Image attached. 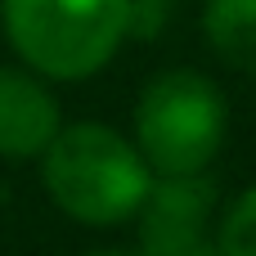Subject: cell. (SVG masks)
Wrapping results in <instances>:
<instances>
[{
    "instance_id": "10",
    "label": "cell",
    "mask_w": 256,
    "mask_h": 256,
    "mask_svg": "<svg viewBox=\"0 0 256 256\" xmlns=\"http://www.w3.org/2000/svg\"><path fill=\"white\" fill-rule=\"evenodd\" d=\"M86 256H144V252H86Z\"/></svg>"
},
{
    "instance_id": "6",
    "label": "cell",
    "mask_w": 256,
    "mask_h": 256,
    "mask_svg": "<svg viewBox=\"0 0 256 256\" xmlns=\"http://www.w3.org/2000/svg\"><path fill=\"white\" fill-rule=\"evenodd\" d=\"M202 32L230 68L256 76V0H207Z\"/></svg>"
},
{
    "instance_id": "1",
    "label": "cell",
    "mask_w": 256,
    "mask_h": 256,
    "mask_svg": "<svg viewBox=\"0 0 256 256\" xmlns=\"http://www.w3.org/2000/svg\"><path fill=\"white\" fill-rule=\"evenodd\" d=\"M40 180L58 202V212H68L72 220L117 225L140 212L153 184V166L112 126L76 122L58 126V135L40 153Z\"/></svg>"
},
{
    "instance_id": "5",
    "label": "cell",
    "mask_w": 256,
    "mask_h": 256,
    "mask_svg": "<svg viewBox=\"0 0 256 256\" xmlns=\"http://www.w3.org/2000/svg\"><path fill=\"white\" fill-rule=\"evenodd\" d=\"M58 135V99L27 72L0 68V158H40Z\"/></svg>"
},
{
    "instance_id": "3",
    "label": "cell",
    "mask_w": 256,
    "mask_h": 256,
    "mask_svg": "<svg viewBox=\"0 0 256 256\" xmlns=\"http://www.w3.org/2000/svg\"><path fill=\"white\" fill-rule=\"evenodd\" d=\"M0 9L14 50L54 81L99 72L126 36L122 0H0Z\"/></svg>"
},
{
    "instance_id": "9",
    "label": "cell",
    "mask_w": 256,
    "mask_h": 256,
    "mask_svg": "<svg viewBox=\"0 0 256 256\" xmlns=\"http://www.w3.org/2000/svg\"><path fill=\"white\" fill-rule=\"evenodd\" d=\"M171 256H225V252H220V243L202 238V243H194V248H184V252H171Z\"/></svg>"
},
{
    "instance_id": "7",
    "label": "cell",
    "mask_w": 256,
    "mask_h": 256,
    "mask_svg": "<svg viewBox=\"0 0 256 256\" xmlns=\"http://www.w3.org/2000/svg\"><path fill=\"white\" fill-rule=\"evenodd\" d=\"M216 243H220L225 256H256V184L230 207Z\"/></svg>"
},
{
    "instance_id": "4",
    "label": "cell",
    "mask_w": 256,
    "mask_h": 256,
    "mask_svg": "<svg viewBox=\"0 0 256 256\" xmlns=\"http://www.w3.org/2000/svg\"><path fill=\"white\" fill-rule=\"evenodd\" d=\"M216 189L202 171L194 176H162V184H148L140 202V248L144 256H171L207 238Z\"/></svg>"
},
{
    "instance_id": "2",
    "label": "cell",
    "mask_w": 256,
    "mask_h": 256,
    "mask_svg": "<svg viewBox=\"0 0 256 256\" xmlns=\"http://www.w3.org/2000/svg\"><path fill=\"white\" fill-rule=\"evenodd\" d=\"M225 94L189 68L153 76L135 104V148L158 176L207 171L225 144Z\"/></svg>"
},
{
    "instance_id": "8",
    "label": "cell",
    "mask_w": 256,
    "mask_h": 256,
    "mask_svg": "<svg viewBox=\"0 0 256 256\" xmlns=\"http://www.w3.org/2000/svg\"><path fill=\"white\" fill-rule=\"evenodd\" d=\"M122 4H126V36H148L162 32L176 0H122Z\"/></svg>"
}]
</instances>
